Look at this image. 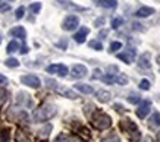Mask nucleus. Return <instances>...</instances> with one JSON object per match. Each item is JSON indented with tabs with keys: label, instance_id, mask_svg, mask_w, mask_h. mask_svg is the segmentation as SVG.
Here are the masks:
<instances>
[{
	"label": "nucleus",
	"instance_id": "nucleus-1",
	"mask_svg": "<svg viewBox=\"0 0 160 142\" xmlns=\"http://www.w3.org/2000/svg\"><path fill=\"white\" fill-rule=\"evenodd\" d=\"M56 106L53 104H44L41 106L40 108H37L34 113H32V119H34V122H46V120H49L52 119L56 114Z\"/></svg>",
	"mask_w": 160,
	"mask_h": 142
},
{
	"label": "nucleus",
	"instance_id": "nucleus-2",
	"mask_svg": "<svg viewBox=\"0 0 160 142\" xmlns=\"http://www.w3.org/2000/svg\"><path fill=\"white\" fill-rule=\"evenodd\" d=\"M78 25H79V18L77 15H69L63 21L62 28L65 31H73V30H77Z\"/></svg>",
	"mask_w": 160,
	"mask_h": 142
},
{
	"label": "nucleus",
	"instance_id": "nucleus-3",
	"mask_svg": "<svg viewBox=\"0 0 160 142\" xmlns=\"http://www.w3.org/2000/svg\"><path fill=\"white\" fill-rule=\"evenodd\" d=\"M92 123H94V126L97 129H106V127H109L112 125V120L106 114H97L94 117V120H92Z\"/></svg>",
	"mask_w": 160,
	"mask_h": 142
},
{
	"label": "nucleus",
	"instance_id": "nucleus-4",
	"mask_svg": "<svg viewBox=\"0 0 160 142\" xmlns=\"http://www.w3.org/2000/svg\"><path fill=\"white\" fill-rule=\"evenodd\" d=\"M47 73H54V75H59V76H66L68 75V68L65 64H60V63H56V64H50L46 68Z\"/></svg>",
	"mask_w": 160,
	"mask_h": 142
},
{
	"label": "nucleus",
	"instance_id": "nucleus-5",
	"mask_svg": "<svg viewBox=\"0 0 160 142\" xmlns=\"http://www.w3.org/2000/svg\"><path fill=\"white\" fill-rule=\"evenodd\" d=\"M21 82L24 85L31 87V88H40V85H41L40 78L35 76V75H24V76H21Z\"/></svg>",
	"mask_w": 160,
	"mask_h": 142
},
{
	"label": "nucleus",
	"instance_id": "nucleus-6",
	"mask_svg": "<svg viewBox=\"0 0 160 142\" xmlns=\"http://www.w3.org/2000/svg\"><path fill=\"white\" fill-rule=\"evenodd\" d=\"M150 110H151V101L150 100H144V101H141L140 107L137 108V114H138V117L144 119L147 117V114L150 113Z\"/></svg>",
	"mask_w": 160,
	"mask_h": 142
},
{
	"label": "nucleus",
	"instance_id": "nucleus-7",
	"mask_svg": "<svg viewBox=\"0 0 160 142\" xmlns=\"http://www.w3.org/2000/svg\"><path fill=\"white\" fill-rule=\"evenodd\" d=\"M71 73H72L73 78L81 79V78H84V76L87 75V68H85L84 64H73Z\"/></svg>",
	"mask_w": 160,
	"mask_h": 142
},
{
	"label": "nucleus",
	"instance_id": "nucleus-8",
	"mask_svg": "<svg viewBox=\"0 0 160 142\" xmlns=\"http://www.w3.org/2000/svg\"><path fill=\"white\" fill-rule=\"evenodd\" d=\"M134 57H135V50H132V49H129L128 51H123V53L118 54V59L123 60L126 64H131L132 60H134Z\"/></svg>",
	"mask_w": 160,
	"mask_h": 142
},
{
	"label": "nucleus",
	"instance_id": "nucleus-9",
	"mask_svg": "<svg viewBox=\"0 0 160 142\" xmlns=\"http://www.w3.org/2000/svg\"><path fill=\"white\" fill-rule=\"evenodd\" d=\"M90 34V30H88L87 26H82V28H79V31H78L77 34L73 35V40L77 41V43H84L85 41V38H87V35Z\"/></svg>",
	"mask_w": 160,
	"mask_h": 142
},
{
	"label": "nucleus",
	"instance_id": "nucleus-10",
	"mask_svg": "<svg viewBox=\"0 0 160 142\" xmlns=\"http://www.w3.org/2000/svg\"><path fill=\"white\" fill-rule=\"evenodd\" d=\"M154 13V9L153 7H147V6H144V7H140V9L135 12V16L137 18H147V16H150Z\"/></svg>",
	"mask_w": 160,
	"mask_h": 142
},
{
	"label": "nucleus",
	"instance_id": "nucleus-11",
	"mask_svg": "<svg viewBox=\"0 0 160 142\" xmlns=\"http://www.w3.org/2000/svg\"><path fill=\"white\" fill-rule=\"evenodd\" d=\"M138 64H140V68L150 69V68H151V63H150V53H142V54H141L140 60H138Z\"/></svg>",
	"mask_w": 160,
	"mask_h": 142
},
{
	"label": "nucleus",
	"instance_id": "nucleus-12",
	"mask_svg": "<svg viewBox=\"0 0 160 142\" xmlns=\"http://www.w3.org/2000/svg\"><path fill=\"white\" fill-rule=\"evenodd\" d=\"M10 35H13V37H16V38L25 40L27 32H25L24 26H15V28H12V30H10Z\"/></svg>",
	"mask_w": 160,
	"mask_h": 142
},
{
	"label": "nucleus",
	"instance_id": "nucleus-13",
	"mask_svg": "<svg viewBox=\"0 0 160 142\" xmlns=\"http://www.w3.org/2000/svg\"><path fill=\"white\" fill-rule=\"evenodd\" d=\"M73 88L79 91V92L82 94H92L94 92V89H92L91 85H87V83H77V85H73Z\"/></svg>",
	"mask_w": 160,
	"mask_h": 142
},
{
	"label": "nucleus",
	"instance_id": "nucleus-14",
	"mask_svg": "<svg viewBox=\"0 0 160 142\" xmlns=\"http://www.w3.org/2000/svg\"><path fill=\"white\" fill-rule=\"evenodd\" d=\"M97 5L100 7H106V9H115L118 6V0H98Z\"/></svg>",
	"mask_w": 160,
	"mask_h": 142
},
{
	"label": "nucleus",
	"instance_id": "nucleus-15",
	"mask_svg": "<svg viewBox=\"0 0 160 142\" xmlns=\"http://www.w3.org/2000/svg\"><path fill=\"white\" fill-rule=\"evenodd\" d=\"M110 97H112V94L109 92V91H104V89H102V91L97 92V100L100 103H107V101L110 100Z\"/></svg>",
	"mask_w": 160,
	"mask_h": 142
},
{
	"label": "nucleus",
	"instance_id": "nucleus-16",
	"mask_svg": "<svg viewBox=\"0 0 160 142\" xmlns=\"http://www.w3.org/2000/svg\"><path fill=\"white\" fill-rule=\"evenodd\" d=\"M58 91L62 95H65V97H68V98H71V100H75V98H78V95L73 91H71V89H66V88H58Z\"/></svg>",
	"mask_w": 160,
	"mask_h": 142
},
{
	"label": "nucleus",
	"instance_id": "nucleus-17",
	"mask_svg": "<svg viewBox=\"0 0 160 142\" xmlns=\"http://www.w3.org/2000/svg\"><path fill=\"white\" fill-rule=\"evenodd\" d=\"M18 49H19V44H18V41H10L9 44H8V49H6V51L9 54H12V53H15V51H18Z\"/></svg>",
	"mask_w": 160,
	"mask_h": 142
},
{
	"label": "nucleus",
	"instance_id": "nucleus-18",
	"mask_svg": "<svg viewBox=\"0 0 160 142\" xmlns=\"http://www.w3.org/2000/svg\"><path fill=\"white\" fill-rule=\"evenodd\" d=\"M100 79H102L104 83H113L115 81H116V76H115V75H109V73H107V75H103Z\"/></svg>",
	"mask_w": 160,
	"mask_h": 142
},
{
	"label": "nucleus",
	"instance_id": "nucleus-19",
	"mask_svg": "<svg viewBox=\"0 0 160 142\" xmlns=\"http://www.w3.org/2000/svg\"><path fill=\"white\" fill-rule=\"evenodd\" d=\"M128 101H129L131 104H137V103H140V101H141V97L138 95V94L131 92V94H129V97H128Z\"/></svg>",
	"mask_w": 160,
	"mask_h": 142
},
{
	"label": "nucleus",
	"instance_id": "nucleus-20",
	"mask_svg": "<svg viewBox=\"0 0 160 142\" xmlns=\"http://www.w3.org/2000/svg\"><path fill=\"white\" fill-rule=\"evenodd\" d=\"M5 64L8 68H18V66H19V62L16 59H13V57H10V59H8L5 62Z\"/></svg>",
	"mask_w": 160,
	"mask_h": 142
},
{
	"label": "nucleus",
	"instance_id": "nucleus-21",
	"mask_svg": "<svg viewBox=\"0 0 160 142\" xmlns=\"http://www.w3.org/2000/svg\"><path fill=\"white\" fill-rule=\"evenodd\" d=\"M88 45H90L91 49H94V50H98V51H100V50H103V44L100 43V41H96V40L90 41V43H88Z\"/></svg>",
	"mask_w": 160,
	"mask_h": 142
},
{
	"label": "nucleus",
	"instance_id": "nucleus-22",
	"mask_svg": "<svg viewBox=\"0 0 160 142\" xmlns=\"http://www.w3.org/2000/svg\"><path fill=\"white\" fill-rule=\"evenodd\" d=\"M128 81H129L128 76H125V75H119V76H116V81H115V82L119 83V85H126Z\"/></svg>",
	"mask_w": 160,
	"mask_h": 142
},
{
	"label": "nucleus",
	"instance_id": "nucleus-23",
	"mask_svg": "<svg viewBox=\"0 0 160 142\" xmlns=\"http://www.w3.org/2000/svg\"><path fill=\"white\" fill-rule=\"evenodd\" d=\"M29 10L32 12V13H38L40 10H41V3H32V5H29Z\"/></svg>",
	"mask_w": 160,
	"mask_h": 142
},
{
	"label": "nucleus",
	"instance_id": "nucleus-24",
	"mask_svg": "<svg viewBox=\"0 0 160 142\" xmlns=\"http://www.w3.org/2000/svg\"><path fill=\"white\" fill-rule=\"evenodd\" d=\"M122 24H123V19H122V18H116V19L112 21V28L116 30V28H119Z\"/></svg>",
	"mask_w": 160,
	"mask_h": 142
},
{
	"label": "nucleus",
	"instance_id": "nucleus-25",
	"mask_svg": "<svg viewBox=\"0 0 160 142\" xmlns=\"http://www.w3.org/2000/svg\"><path fill=\"white\" fill-rule=\"evenodd\" d=\"M122 47V43H119V41H113L110 44V53H113V51H116V50H119Z\"/></svg>",
	"mask_w": 160,
	"mask_h": 142
},
{
	"label": "nucleus",
	"instance_id": "nucleus-26",
	"mask_svg": "<svg viewBox=\"0 0 160 142\" xmlns=\"http://www.w3.org/2000/svg\"><path fill=\"white\" fill-rule=\"evenodd\" d=\"M24 13H25V7H24V6H21V7H18V9H16V12H15V16H16L18 19H21V18L24 16Z\"/></svg>",
	"mask_w": 160,
	"mask_h": 142
},
{
	"label": "nucleus",
	"instance_id": "nucleus-27",
	"mask_svg": "<svg viewBox=\"0 0 160 142\" xmlns=\"http://www.w3.org/2000/svg\"><path fill=\"white\" fill-rule=\"evenodd\" d=\"M0 141L9 142V130H3V133H0Z\"/></svg>",
	"mask_w": 160,
	"mask_h": 142
},
{
	"label": "nucleus",
	"instance_id": "nucleus-28",
	"mask_svg": "<svg viewBox=\"0 0 160 142\" xmlns=\"http://www.w3.org/2000/svg\"><path fill=\"white\" fill-rule=\"evenodd\" d=\"M140 88L141 89H150V82H148L147 79H142L140 82Z\"/></svg>",
	"mask_w": 160,
	"mask_h": 142
},
{
	"label": "nucleus",
	"instance_id": "nucleus-29",
	"mask_svg": "<svg viewBox=\"0 0 160 142\" xmlns=\"http://www.w3.org/2000/svg\"><path fill=\"white\" fill-rule=\"evenodd\" d=\"M16 141H18V142H27L28 139H27V136L24 138V135H22V130H18V133H16Z\"/></svg>",
	"mask_w": 160,
	"mask_h": 142
},
{
	"label": "nucleus",
	"instance_id": "nucleus-30",
	"mask_svg": "<svg viewBox=\"0 0 160 142\" xmlns=\"http://www.w3.org/2000/svg\"><path fill=\"white\" fill-rule=\"evenodd\" d=\"M6 95H8V94H6L5 89L0 88V106H2V104H3V103L6 101Z\"/></svg>",
	"mask_w": 160,
	"mask_h": 142
},
{
	"label": "nucleus",
	"instance_id": "nucleus-31",
	"mask_svg": "<svg viewBox=\"0 0 160 142\" xmlns=\"http://www.w3.org/2000/svg\"><path fill=\"white\" fill-rule=\"evenodd\" d=\"M92 79H100L103 76L102 75V70H100V69H94V72H92Z\"/></svg>",
	"mask_w": 160,
	"mask_h": 142
},
{
	"label": "nucleus",
	"instance_id": "nucleus-32",
	"mask_svg": "<svg viewBox=\"0 0 160 142\" xmlns=\"http://www.w3.org/2000/svg\"><path fill=\"white\" fill-rule=\"evenodd\" d=\"M153 122H154V125H159L160 126V113H154V114H153Z\"/></svg>",
	"mask_w": 160,
	"mask_h": 142
},
{
	"label": "nucleus",
	"instance_id": "nucleus-33",
	"mask_svg": "<svg viewBox=\"0 0 160 142\" xmlns=\"http://www.w3.org/2000/svg\"><path fill=\"white\" fill-rule=\"evenodd\" d=\"M10 9L9 5H6V3H0V12H8Z\"/></svg>",
	"mask_w": 160,
	"mask_h": 142
},
{
	"label": "nucleus",
	"instance_id": "nucleus-34",
	"mask_svg": "<svg viewBox=\"0 0 160 142\" xmlns=\"http://www.w3.org/2000/svg\"><path fill=\"white\" fill-rule=\"evenodd\" d=\"M66 7H69V9H75V10H85V7H81V6H77V5H66Z\"/></svg>",
	"mask_w": 160,
	"mask_h": 142
},
{
	"label": "nucleus",
	"instance_id": "nucleus-35",
	"mask_svg": "<svg viewBox=\"0 0 160 142\" xmlns=\"http://www.w3.org/2000/svg\"><path fill=\"white\" fill-rule=\"evenodd\" d=\"M6 83H8V78L3 76V75H0V87H5Z\"/></svg>",
	"mask_w": 160,
	"mask_h": 142
},
{
	"label": "nucleus",
	"instance_id": "nucleus-36",
	"mask_svg": "<svg viewBox=\"0 0 160 142\" xmlns=\"http://www.w3.org/2000/svg\"><path fill=\"white\" fill-rule=\"evenodd\" d=\"M56 142H71V139H69L68 136H63L62 135V136H59L58 139H56Z\"/></svg>",
	"mask_w": 160,
	"mask_h": 142
},
{
	"label": "nucleus",
	"instance_id": "nucleus-37",
	"mask_svg": "<svg viewBox=\"0 0 160 142\" xmlns=\"http://www.w3.org/2000/svg\"><path fill=\"white\" fill-rule=\"evenodd\" d=\"M116 70H118L116 66H109V68H107V72H109V75H112V72H116Z\"/></svg>",
	"mask_w": 160,
	"mask_h": 142
},
{
	"label": "nucleus",
	"instance_id": "nucleus-38",
	"mask_svg": "<svg viewBox=\"0 0 160 142\" xmlns=\"http://www.w3.org/2000/svg\"><path fill=\"white\" fill-rule=\"evenodd\" d=\"M21 53L27 54V53H28V47H25V45H24V47H22V50H21Z\"/></svg>",
	"mask_w": 160,
	"mask_h": 142
},
{
	"label": "nucleus",
	"instance_id": "nucleus-39",
	"mask_svg": "<svg viewBox=\"0 0 160 142\" xmlns=\"http://www.w3.org/2000/svg\"><path fill=\"white\" fill-rule=\"evenodd\" d=\"M103 22H104V19H103V18H102V19H97V21H96V25H102Z\"/></svg>",
	"mask_w": 160,
	"mask_h": 142
},
{
	"label": "nucleus",
	"instance_id": "nucleus-40",
	"mask_svg": "<svg viewBox=\"0 0 160 142\" xmlns=\"http://www.w3.org/2000/svg\"><path fill=\"white\" fill-rule=\"evenodd\" d=\"M106 35H107V31H102V32H100V38L106 37Z\"/></svg>",
	"mask_w": 160,
	"mask_h": 142
},
{
	"label": "nucleus",
	"instance_id": "nucleus-41",
	"mask_svg": "<svg viewBox=\"0 0 160 142\" xmlns=\"http://www.w3.org/2000/svg\"><path fill=\"white\" fill-rule=\"evenodd\" d=\"M115 108H116L118 111H121V110H122V106H119V104H115Z\"/></svg>",
	"mask_w": 160,
	"mask_h": 142
},
{
	"label": "nucleus",
	"instance_id": "nucleus-42",
	"mask_svg": "<svg viewBox=\"0 0 160 142\" xmlns=\"http://www.w3.org/2000/svg\"><path fill=\"white\" fill-rule=\"evenodd\" d=\"M59 45H60V47H63V49H65V47H66V41H62V43H59Z\"/></svg>",
	"mask_w": 160,
	"mask_h": 142
},
{
	"label": "nucleus",
	"instance_id": "nucleus-43",
	"mask_svg": "<svg viewBox=\"0 0 160 142\" xmlns=\"http://www.w3.org/2000/svg\"><path fill=\"white\" fill-rule=\"evenodd\" d=\"M104 142H121L119 139H109V141H104Z\"/></svg>",
	"mask_w": 160,
	"mask_h": 142
},
{
	"label": "nucleus",
	"instance_id": "nucleus-44",
	"mask_svg": "<svg viewBox=\"0 0 160 142\" xmlns=\"http://www.w3.org/2000/svg\"><path fill=\"white\" fill-rule=\"evenodd\" d=\"M157 64L160 66V56H157Z\"/></svg>",
	"mask_w": 160,
	"mask_h": 142
},
{
	"label": "nucleus",
	"instance_id": "nucleus-45",
	"mask_svg": "<svg viewBox=\"0 0 160 142\" xmlns=\"http://www.w3.org/2000/svg\"><path fill=\"white\" fill-rule=\"evenodd\" d=\"M157 139H160V132H159V135H157Z\"/></svg>",
	"mask_w": 160,
	"mask_h": 142
},
{
	"label": "nucleus",
	"instance_id": "nucleus-46",
	"mask_svg": "<svg viewBox=\"0 0 160 142\" xmlns=\"http://www.w3.org/2000/svg\"><path fill=\"white\" fill-rule=\"evenodd\" d=\"M157 142H160V139H157Z\"/></svg>",
	"mask_w": 160,
	"mask_h": 142
},
{
	"label": "nucleus",
	"instance_id": "nucleus-47",
	"mask_svg": "<svg viewBox=\"0 0 160 142\" xmlns=\"http://www.w3.org/2000/svg\"><path fill=\"white\" fill-rule=\"evenodd\" d=\"M0 43H2V38H0Z\"/></svg>",
	"mask_w": 160,
	"mask_h": 142
},
{
	"label": "nucleus",
	"instance_id": "nucleus-48",
	"mask_svg": "<svg viewBox=\"0 0 160 142\" xmlns=\"http://www.w3.org/2000/svg\"><path fill=\"white\" fill-rule=\"evenodd\" d=\"M10 2H13V0H10Z\"/></svg>",
	"mask_w": 160,
	"mask_h": 142
}]
</instances>
